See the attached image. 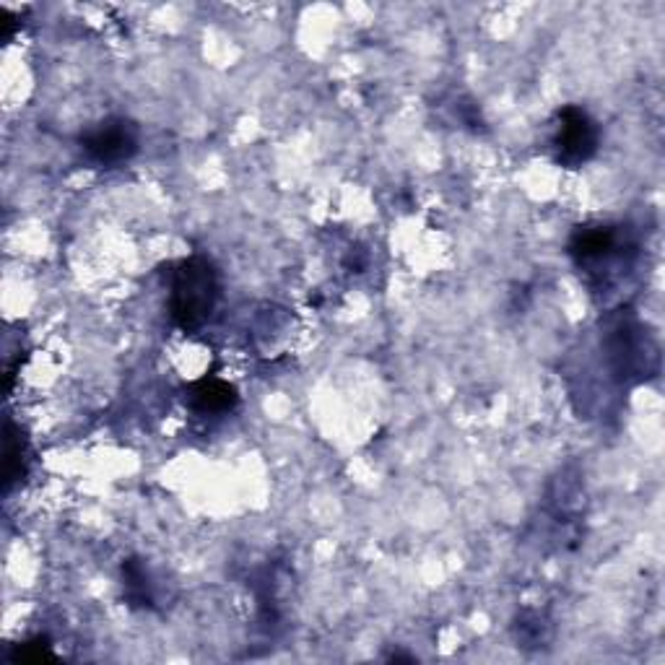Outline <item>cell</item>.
<instances>
[{
    "instance_id": "obj_1",
    "label": "cell",
    "mask_w": 665,
    "mask_h": 665,
    "mask_svg": "<svg viewBox=\"0 0 665 665\" xmlns=\"http://www.w3.org/2000/svg\"><path fill=\"white\" fill-rule=\"evenodd\" d=\"M219 274L206 257L182 261L172 278V317L182 330H198L214 315L219 302Z\"/></svg>"
},
{
    "instance_id": "obj_2",
    "label": "cell",
    "mask_w": 665,
    "mask_h": 665,
    "mask_svg": "<svg viewBox=\"0 0 665 665\" xmlns=\"http://www.w3.org/2000/svg\"><path fill=\"white\" fill-rule=\"evenodd\" d=\"M559 125H556L554 133V159L556 165L577 169L582 165H588L593 159L595 152H598L601 144V133L595 120L582 110V107H561L559 114Z\"/></svg>"
},
{
    "instance_id": "obj_3",
    "label": "cell",
    "mask_w": 665,
    "mask_h": 665,
    "mask_svg": "<svg viewBox=\"0 0 665 665\" xmlns=\"http://www.w3.org/2000/svg\"><path fill=\"white\" fill-rule=\"evenodd\" d=\"M78 144L94 165L118 167L138 154V125L125 118H107L92 125L86 133H81Z\"/></svg>"
},
{
    "instance_id": "obj_4",
    "label": "cell",
    "mask_w": 665,
    "mask_h": 665,
    "mask_svg": "<svg viewBox=\"0 0 665 665\" xmlns=\"http://www.w3.org/2000/svg\"><path fill=\"white\" fill-rule=\"evenodd\" d=\"M616 247H619V234H616V229L595 223V227L577 229L572 242H569V255H572L580 266H590V263L608 261V257L616 253Z\"/></svg>"
},
{
    "instance_id": "obj_5",
    "label": "cell",
    "mask_w": 665,
    "mask_h": 665,
    "mask_svg": "<svg viewBox=\"0 0 665 665\" xmlns=\"http://www.w3.org/2000/svg\"><path fill=\"white\" fill-rule=\"evenodd\" d=\"M237 400H240V396H237L234 385L219 377H203L190 388V406L201 413L232 411Z\"/></svg>"
},
{
    "instance_id": "obj_6",
    "label": "cell",
    "mask_w": 665,
    "mask_h": 665,
    "mask_svg": "<svg viewBox=\"0 0 665 665\" xmlns=\"http://www.w3.org/2000/svg\"><path fill=\"white\" fill-rule=\"evenodd\" d=\"M24 473V439L13 422L5 424V488Z\"/></svg>"
},
{
    "instance_id": "obj_7",
    "label": "cell",
    "mask_w": 665,
    "mask_h": 665,
    "mask_svg": "<svg viewBox=\"0 0 665 665\" xmlns=\"http://www.w3.org/2000/svg\"><path fill=\"white\" fill-rule=\"evenodd\" d=\"M122 577H125L128 598L138 603V606H148V603H152V595H148V577L144 565L135 559L125 561V565H122Z\"/></svg>"
},
{
    "instance_id": "obj_8",
    "label": "cell",
    "mask_w": 665,
    "mask_h": 665,
    "mask_svg": "<svg viewBox=\"0 0 665 665\" xmlns=\"http://www.w3.org/2000/svg\"><path fill=\"white\" fill-rule=\"evenodd\" d=\"M11 661H22V663L56 661V653H52L50 644H47V640H32V642L19 644V648L13 650Z\"/></svg>"
}]
</instances>
